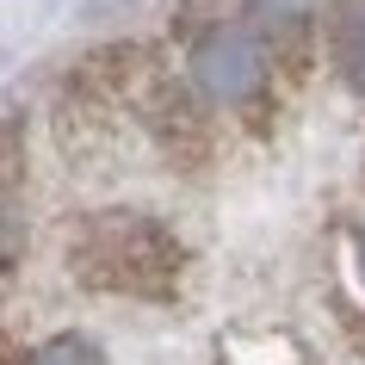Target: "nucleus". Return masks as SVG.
Wrapping results in <instances>:
<instances>
[{"label": "nucleus", "mask_w": 365, "mask_h": 365, "mask_svg": "<svg viewBox=\"0 0 365 365\" xmlns=\"http://www.w3.org/2000/svg\"><path fill=\"white\" fill-rule=\"evenodd\" d=\"M68 267L81 285L118 291V297H173L186 248L173 242L168 223L143 211H93L68 242Z\"/></svg>", "instance_id": "obj_1"}, {"label": "nucleus", "mask_w": 365, "mask_h": 365, "mask_svg": "<svg viewBox=\"0 0 365 365\" xmlns=\"http://www.w3.org/2000/svg\"><path fill=\"white\" fill-rule=\"evenodd\" d=\"M186 75H192L198 106H217V112H260L267 93H272L267 43L254 38L248 25H211V31L192 43Z\"/></svg>", "instance_id": "obj_2"}, {"label": "nucleus", "mask_w": 365, "mask_h": 365, "mask_svg": "<svg viewBox=\"0 0 365 365\" xmlns=\"http://www.w3.org/2000/svg\"><path fill=\"white\" fill-rule=\"evenodd\" d=\"M143 124L155 130V143L168 155H205L211 149V130H205V106H198L192 87H173V81H149L143 93Z\"/></svg>", "instance_id": "obj_3"}, {"label": "nucleus", "mask_w": 365, "mask_h": 365, "mask_svg": "<svg viewBox=\"0 0 365 365\" xmlns=\"http://www.w3.org/2000/svg\"><path fill=\"white\" fill-rule=\"evenodd\" d=\"M328 62L334 75L365 99V0H341L328 13Z\"/></svg>", "instance_id": "obj_4"}, {"label": "nucleus", "mask_w": 365, "mask_h": 365, "mask_svg": "<svg viewBox=\"0 0 365 365\" xmlns=\"http://www.w3.org/2000/svg\"><path fill=\"white\" fill-rule=\"evenodd\" d=\"M248 13H254V38L260 43H285V38H304V25L316 19V0H248Z\"/></svg>", "instance_id": "obj_5"}, {"label": "nucleus", "mask_w": 365, "mask_h": 365, "mask_svg": "<svg viewBox=\"0 0 365 365\" xmlns=\"http://www.w3.org/2000/svg\"><path fill=\"white\" fill-rule=\"evenodd\" d=\"M31 365H106V359H99L93 341H81V334H56V341H43L38 353H31Z\"/></svg>", "instance_id": "obj_6"}, {"label": "nucleus", "mask_w": 365, "mask_h": 365, "mask_svg": "<svg viewBox=\"0 0 365 365\" xmlns=\"http://www.w3.org/2000/svg\"><path fill=\"white\" fill-rule=\"evenodd\" d=\"M19 254H25V217H19V198L0 192V279L19 267Z\"/></svg>", "instance_id": "obj_7"}, {"label": "nucleus", "mask_w": 365, "mask_h": 365, "mask_svg": "<svg viewBox=\"0 0 365 365\" xmlns=\"http://www.w3.org/2000/svg\"><path fill=\"white\" fill-rule=\"evenodd\" d=\"M359 279H365V230H359Z\"/></svg>", "instance_id": "obj_8"}]
</instances>
